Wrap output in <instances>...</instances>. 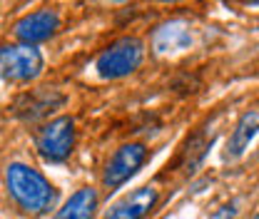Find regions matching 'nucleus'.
<instances>
[{
    "label": "nucleus",
    "mask_w": 259,
    "mask_h": 219,
    "mask_svg": "<svg viewBox=\"0 0 259 219\" xmlns=\"http://www.w3.org/2000/svg\"><path fill=\"white\" fill-rule=\"evenodd\" d=\"M259 132V110H247L239 120L234 129L229 132V140H227V150H225V159H237L247 152L249 142L257 137Z\"/></svg>",
    "instance_id": "obj_9"
},
{
    "label": "nucleus",
    "mask_w": 259,
    "mask_h": 219,
    "mask_svg": "<svg viewBox=\"0 0 259 219\" xmlns=\"http://www.w3.org/2000/svg\"><path fill=\"white\" fill-rule=\"evenodd\" d=\"M63 102H65V97L60 93L42 87V90H37V93L25 95V97L15 105V112H18L20 117H25V120H40V117H48V115H50L55 107H60Z\"/></svg>",
    "instance_id": "obj_10"
},
{
    "label": "nucleus",
    "mask_w": 259,
    "mask_h": 219,
    "mask_svg": "<svg viewBox=\"0 0 259 219\" xmlns=\"http://www.w3.org/2000/svg\"><path fill=\"white\" fill-rule=\"evenodd\" d=\"M60 28V15L50 8H40L35 13L23 15L15 25H13V35L23 42V45H35L40 40H48L50 35H55Z\"/></svg>",
    "instance_id": "obj_6"
},
{
    "label": "nucleus",
    "mask_w": 259,
    "mask_h": 219,
    "mask_svg": "<svg viewBox=\"0 0 259 219\" xmlns=\"http://www.w3.org/2000/svg\"><path fill=\"white\" fill-rule=\"evenodd\" d=\"M95 209H97V192L93 187H82L65 202V207L55 214V219H93Z\"/></svg>",
    "instance_id": "obj_11"
},
{
    "label": "nucleus",
    "mask_w": 259,
    "mask_h": 219,
    "mask_svg": "<svg viewBox=\"0 0 259 219\" xmlns=\"http://www.w3.org/2000/svg\"><path fill=\"white\" fill-rule=\"evenodd\" d=\"M5 187L8 194L13 197V202L30 212V214H42L55 204V189L53 185L28 164L23 162H13L5 169Z\"/></svg>",
    "instance_id": "obj_1"
},
{
    "label": "nucleus",
    "mask_w": 259,
    "mask_h": 219,
    "mask_svg": "<svg viewBox=\"0 0 259 219\" xmlns=\"http://www.w3.org/2000/svg\"><path fill=\"white\" fill-rule=\"evenodd\" d=\"M157 189L155 187H140L130 192L127 197H122L120 202H115L110 207V212L105 219H145L157 204Z\"/></svg>",
    "instance_id": "obj_8"
},
{
    "label": "nucleus",
    "mask_w": 259,
    "mask_h": 219,
    "mask_svg": "<svg viewBox=\"0 0 259 219\" xmlns=\"http://www.w3.org/2000/svg\"><path fill=\"white\" fill-rule=\"evenodd\" d=\"M142 60H145V42L140 37H120L97 55L95 70L105 80H117L135 72Z\"/></svg>",
    "instance_id": "obj_2"
},
{
    "label": "nucleus",
    "mask_w": 259,
    "mask_h": 219,
    "mask_svg": "<svg viewBox=\"0 0 259 219\" xmlns=\"http://www.w3.org/2000/svg\"><path fill=\"white\" fill-rule=\"evenodd\" d=\"M42 53L35 45H5L0 53L3 77L10 82H30L42 72Z\"/></svg>",
    "instance_id": "obj_4"
},
{
    "label": "nucleus",
    "mask_w": 259,
    "mask_h": 219,
    "mask_svg": "<svg viewBox=\"0 0 259 219\" xmlns=\"http://www.w3.org/2000/svg\"><path fill=\"white\" fill-rule=\"evenodd\" d=\"M35 147L42 155V159H48V162L67 159L72 147H75V122H72V117L63 115V117H55V120L45 122L37 129Z\"/></svg>",
    "instance_id": "obj_3"
},
{
    "label": "nucleus",
    "mask_w": 259,
    "mask_h": 219,
    "mask_svg": "<svg viewBox=\"0 0 259 219\" xmlns=\"http://www.w3.org/2000/svg\"><path fill=\"white\" fill-rule=\"evenodd\" d=\"M152 50L157 55H177L192 48V28L185 20H167L155 28L152 40H150Z\"/></svg>",
    "instance_id": "obj_7"
},
{
    "label": "nucleus",
    "mask_w": 259,
    "mask_h": 219,
    "mask_svg": "<svg viewBox=\"0 0 259 219\" xmlns=\"http://www.w3.org/2000/svg\"><path fill=\"white\" fill-rule=\"evenodd\" d=\"M145 159H147V147L145 145H140V142L122 145L115 155L107 159L105 172H102V185L110 189L125 185L130 177L145 164Z\"/></svg>",
    "instance_id": "obj_5"
}]
</instances>
